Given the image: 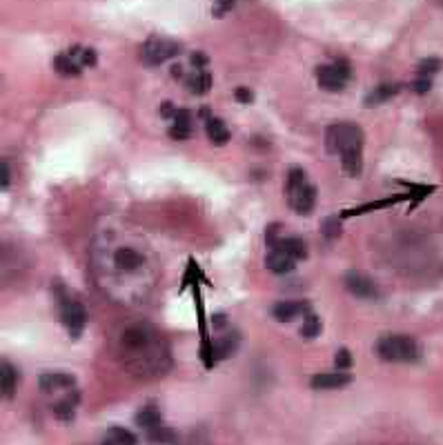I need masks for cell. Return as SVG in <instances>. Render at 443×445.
<instances>
[{"label":"cell","instance_id":"6da1fadb","mask_svg":"<svg viewBox=\"0 0 443 445\" xmlns=\"http://www.w3.org/2000/svg\"><path fill=\"white\" fill-rule=\"evenodd\" d=\"M121 356L129 374H134L138 378H156L172 368V356L165 348V343L156 336V332L141 348L121 352Z\"/></svg>","mask_w":443,"mask_h":445},{"label":"cell","instance_id":"7a4b0ae2","mask_svg":"<svg viewBox=\"0 0 443 445\" xmlns=\"http://www.w3.org/2000/svg\"><path fill=\"white\" fill-rule=\"evenodd\" d=\"M54 292H56V305H58V317H60V323L67 327V334L78 341L85 332V325H87V309L85 305L72 299V294L67 292L62 283H54Z\"/></svg>","mask_w":443,"mask_h":445},{"label":"cell","instance_id":"3957f363","mask_svg":"<svg viewBox=\"0 0 443 445\" xmlns=\"http://www.w3.org/2000/svg\"><path fill=\"white\" fill-rule=\"evenodd\" d=\"M376 354L388 363H415L421 358V348L412 336L390 334L376 341Z\"/></svg>","mask_w":443,"mask_h":445},{"label":"cell","instance_id":"277c9868","mask_svg":"<svg viewBox=\"0 0 443 445\" xmlns=\"http://www.w3.org/2000/svg\"><path fill=\"white\" fill-rule=\"evenodd\" d=\"M348 150H363V129L354 123H334L325 129V152L343 154Z\"/></svg>","mask_w":443,"mask_h":445},{"label":"cell","instance_id":"5b68a950","mask_svg":"<svg viewBox=\"0 0 443 445\" xmlns=\"http://www.w3.org/2000/svg\"><path fill=\"white\" fill-rule=\"evenodd\" d=\"M352 78V65L346 58H339L334 62L319 65L317 80L323 92H341Z\"/></svg>","mask_w":443,"mask_h":445},{"label":"cell","instance_id":"8992f818","mask_svg":"<svg viewBox=\"0 0 443 445\" xmlns=\"http://www.w3.org/2000/svg\"><path fill=\"white\" fill-rule=\"evenodd\" d=\"M180 54V45L178 43H172V40H165V38H150L145 45H143V62L150 65V67H156V65L165 62L174 56Z\"/></svg>","mask_w":443,"mask_h":445},{"label":"cell","instance_id":"52a82bcc","mask_svg":"<svg viewBox=\"0 0 443 445\" xmlns=\"http://www.w3.org/2000/svg\"><path fill=\"white\" fill-rule=\"evenodd\" d=\"M288 196V203L292 207V211H297L299 216H307V214L315 211V205H317V187L310 185L307 180L303 185H299L297 189H290L285 192Z\"/></svg>","mask_w":443,"mask_h":445},{"label":"cell","instance_id":"ba28073f","mask_svg":"<svg viewBox=\"0 0 443 445\" xmlns=\"http://www.w3.org/2000/svg\"><path fill=\"white\" fill-rule=\"evenodd\" d=\"M343 283H346L348 292L356 299H366V301H372V299H379V287L372 281L370 276L361 274V272H348L346 278H343Z\"/></svg>","mask_w":443,"mask_h":445},{"label":"cell","instance_id":"9c48e42d","mask_svg":"<svg viewBox=\"0 0 443 445\" xmlns=\"http://www.w3.org/2000/svg\"><path fill=\"white\" fill-rule=\"evenodd\" d=\"M310 303L307 301H278L272 305L270 309V314L274 321L278 323H292V321H297L299 317H303L305 312H310Z\"/></svg>","mask_w":443,"mask_h":445},{"label":"cell","instance_id":"30bf717a","mask_svg":"<svg viewBox=\"0 0 443 445\" xmlns=\"http://www.w3.org/2000/svg\"><path fill=\"white\" fill-rule=\"evenodd\" d=\"M241 345V334L236 329H227V332L219 339V341H212V354H214V363L219 361H225L229 356H234L236 350Z\"/></svg>","mask_w":443,"mask_h":445},{"label":"cell","instance_id":"8fae6325","mask_svg":"<svg viewBox=\"0 0 443 445\" xmlns=\"http://www.w3.org/2000/svg\"><path fill=\"white\" fill-rule=\"evenodd\" d=\"M352 383V374L348 372H327V374H315L310 378L312 390H341Z\"/></svg>","mask_w":443,"mask_h":445},{"label":"cell","instance_id":"7c38bea8","mask_svg":"<svg viewBox=\"0 0 443 445\" xmlns=\"http://www.w3.org/2000/svg\"><path fill=\"white\" fill-rule=\"evenodd\" d=\"M403 201H410V194H395V196H390V199H383V201L363 203V205L352 207V209H343V211H341V219L363 216V214H370V211H376V209H385V207H390V205H397V203H403Z\"/></svg>","mask_w":443,"mask_h":445},{"label":"cell","instance_id":"4fadbf2b","mask_svg":"<svg viewBox=\"0 0 443 445\" xmlns=\"http://www.w3.org/2000/svg\"><path fill=\"white\" fill-rule=\"evenodd\" d=\"M18 390V372L7 361H0V399H13Z\"/></svg>","mask_w":443,"mask_h":445},{"label":"cell","instance_id":"5bb4252c","mask_svg":"<svg viewBox=\"0 0 443 445\" xmlns=\"http://www.w3.org/2000/svg\"><path fill=\"white\" fill-rule=\"evenodd\" d=\"M40 383V390L52 394L56 390H74L76 385V378L72 374H65V372H47L38 378Z\"/></svg>","mask_w":443,"mask_h":445},{"label":"cell","instance_id":"9a60e30c","mask_svg":"<svg viewBox=\"0 0 443 445\" xmlns=\"http://www.w3.org/2000/svg\"><path fill=\"white\" fill-rule=\"evenodd\" d=\"M272 250H278L288 254L292 260H305L307 258V247L303 243V238L299 236H285V238H278L276 245L272 247Z\"/></svg>","mask_w":443,"mask_h":445},{"label":"cell","instance_id":"2e32d148","mask_svg":"<svg viewBox=\"0 0 443 445\" xmlns=\"http://www.w3.org/2000/svg\"><path fill=\"white\" fill-rule=\"evenodd\" d=\"M266 268L276 276H285V274L297 270V260H292L288 254L278 252V250H270V254L266 258Z\"/></svg>","mask_w":443,"mask_h":445},{"label":"cell","instance_id":"e0dca14e","mask_svg":"<svg viewBox=\"0 0 443 445\" xmlns=\"http://www.w3.org/2000/svg\"><path fill=\"white\" fill-rule=\"evenodd\" d=\"M170 138L174 141H187L192 136V119L187 109H176L174 119H172V127H170Z\"/></svg>","mask_w":443,"mask_h":445},{"label":"cell","instance_id":"ac0fdd59","mask_svg":"<svg viewBox=\"0 0 443 445\" xmlns=\"http://www.w3.org/2000/svg\"><path fill=\"white\" fill-rule=\"evenodd\" d=\"M401 92V85H392V82H383V85L374 87L366 98H363V105L366 107H379L388 101H392L397 94Z\"/></svg>","mask_w":443,"mask_h":445},{"label":"cell","instance_id":"d6986e66","mask_svg":"<svg viewBox=\"0 0 443 445\" xmlns=\"http://www.w3.org/2000/svg\"><path fill=\"white\" fill-rule=\"evenodd\" d=\"M114 260H116V268L121 272H136L143 265V256L136 250H132V247H121V250H116Z\"/></svg>","mask_w":443,"mask_h":445},{"label":"cell","instance_id":"ffe728a7","mask_svg":"<svg viewBox=\"0 0 443 445\" xmlns=\"http://www.w3.org/2000/svg\"><path fill=\"white\" fill-rule=\"evenodd\" d=\"M134 421H136L138 427H143L145 432H147V430H152V427L163 425V417H160L158 405H156V403H147L145 407H141V410L136 412Z\"/></svg>","mask_w":443,"mask_h":445},{"label":"cell","instance_id":"44dd1931","mask_svg":"<svg viewBox=\"0 0 443 445\" xmlns=\"http://www.w3.org/2000/svg\"><path fill=\"white\" fill-rule=\"evenodd\" d=\"M80 399H83V397H80V392H76V390H72L70 397L60 399V401L54 405V414H56V419L70 423V421L76 417V407H78Z\"/></svg>","mask_w":443,"mask_h":445},{"label":"cell","instance_id":"7402d4cb","mask_svg":"<svg viewBox=\"0 0 443 445\" xmlns=\"http://www.w3.org/2000/svg\"><path fill=\"white\" fill-rule=\"evenodd\" d=\"M192 283H203V285L212 287V281L205 276V272L199 268V263H196L194 258L187 260V268H185V274H183V283H180V287H178V294H183L187 287H192Z\"/></svg>","mask_w":443,"mask_h":445},{"label":"cell","instance_id":"603a6c76","mask_svg":"<svg viewBox=\"0 0 443 445\" xmlns=\"http://www.w3.org/2000/svg\"><path fill=\"white\" fill-rule=\"evenodd\" d=\"M341 156V165H343V172H346L348 176L356 178L361 174V170H363V150H348L339 154Z\"/></svg>","mask_w":443,"mask_h":445},{"label":"cell","instance_id":"cb8c5ba5","mask_svg":"<svg viewBox=\"0 0 443 445\" xmlns=\"http://www.w3.org/2000/svg\"><path fill=\"white\" fill-rule=\"evenodd\" d=\"M205 131H207V138L219 147L229 141V129L221 119H214V116L207 119L205 121Z\"/></svg>","mask_w":443,"mask_h":445},{"label":"cell","instance_id":"d4e9b609","mask_svg":"<svg viewBox=\"0 0 443 445\" xmlns=\"http://www.w3.org/2000/svg\"><path fill=\"white\" fill-rule=\"evenodd\" d=\"M54 70L60 74V76H80L83 74V67H80V62L74 60L67 52L65 54H58L54 58Z\"/></svg>","mask_w":443,"mask_h":445},{"label":"cell","instance_id":"484cf974","mask_svg":"<svg viewBox=\"0 0 443 445\" xmlns=\"http://www.w3.org/2000/svg\"><path fill=\"white\" fill-rule=\"evenodd\" d=\"M192 294H194V305H196V319H199V336L209 339L207 336V321H205V305H203V296H201V287L199 283H192Z\"/></svg>","mask_w":443,"mask_h":445},{"label":"cell","instance_id":"4316f807","mask_svg":"<svg viewBox=\"0 0 443 445\" xmlns=\"http://www.w3.org/2000/svg\"><path fill=\"white\" fill-rule=\"evenodd\" d=\"M187 87L192 94L203 96L212 89V74L209 72H196L194 76L187 78Z\"/></svg>","mask_w":443,"mask_h":445},{"label":"cell","instance_id":"83f0119b","mask_svg":"<svg viewBox=\"0 0 443 445\" xmlns=\"http://www.w3.org/2000/svg\"><path fill=\"white\" fill-rule=\"evenodd\" d=\"M321 329H323L321 319L312 309L305 312V314H303V325H301V336L303 339H317L321 334Z\"/></svg>","mask_w":443,"mask_h":445},{"label":"cell","instance_id":"f1b7e54d","mask_svg":"<svg viewBox=\"0 0 443 445\" xmlns=\"http://www.w3.org/2000/svg\"><path fill=\"white\" fill-rule=\"evenodd\" d=\"M147 441L150 443H165V445H170V443H176L178 441V434L174 432V430H170V427H163V425H158V427H152V430H147Z\"/></svg>","mask_w":443,"mask_h":445},{"label":"cell","instance_id":"f546056e","mask_svg":"<svg viewBox=\"0 0 443 445\" xmlns=\"http://www.w3.org/2000/svg\"><path fill=\"white\" fill-rule=\"evenodd\" d=\"M107 441L111 445H136V436L129 430H125V427H109Z\"/></svg>","mask_w":443,"mask_h":445},{"label":"cell","instance_id":"4dcf8cb0","mask_svg":"<svg viewBox=\"0 0 443 445\" xmlns=\"http://www.w3.org/2000/svg\"><path fill=\"white\" fill-rule=\"evenodd\" d=\"M341 232H343V227H341V221L339 219H332V216L323 219V223H321V234H323V238L337 241L341 236Z\"/></svg>","mask_w":443,"mask_h":445},{"label":"cell","instance_id":"1f68e13d","mask_svg":"<svg viewBox=\"0 0 443 445\" xmlns=\"http://www.w3.org/2000/svg\"><path fill=\"white\" fill-rule=\"evenodd\" d=\"M410 187V209H415L417 205H421V201L425 199V196H430L437 187L434 185H408Z\"/></svg>","mask_w":443,"mask_h":445},{"label":"cell","instance_id":"d6a6232c","mask_svg":"<svg viewBox=\"0 0 443 445\" xmlns=\"http://www.w3.org/2000/svg\"><path fill=\"white\" fill-rule=\"evenodd\" d=\"M303 183H305V172H303V167H290L288 180H285V192L297 189V187L303 185Z\"/></svg>","mask_w":443,"mask_h":445},{"label":"cell","instance_id":"836d02e7","mask_svg":"<svg viewBox=\"0 0 443 445\" xmlns=\"http://www.w3.org/2000/svg\"><path fill=\"white\" fill-rule=\"evenodd\" d=\"M352 363H354V358H352L350 350L341 348V350L337 352V356H334V366H337L341 372H346V370H350V368H352Z\"/></svg>","mask_w":443,"mask_h":445},{"label":"cell","instance_id":"e575fe53","mask_svg":"<svg viewBox=\"0 0 443 445\" xmlns=\"http://www.w3.org/2000/svg\"><path fill=\"white\" fill-rule=\"evenodd\" d=\"M439 70H441V60L439 58H425V60L419 62V76H432Z\"/></svg>","mask_w":443,"mask_h":445},{"label":"cell","instance_id":"d590c367","mask_svg":"<svg viewBox=\"0 0 443 445\" xmlns=\"http://www.w3.org/2000/svg\"><path fill=\"white\" fill-rule=\"evenodd\" d=\"M234 3L236 0H214V5H212V13H214V18H223L227 11H232Z\"/></svg>","mask_w":443,"mask_h":445},{"label":"cell","instance_id":"8d00e7d4","mask_svg":"<svg viewBox=\"0 0 443 445\" xmlns=\"http://www.w3.org/2000/svg\"><path fill=\"white\" fill-rule=\"evenodd\" d=\"M278 234H281V223H272V225L266 229V245L270 247V250H272V247L276 245Z\"/></svg>","mask_w":443,"mask_h":445},{"label":"cell","instance_id":"74e56055","mask_svg":"<svg viewBox=\"0 0 443 445\" xmlns=\"http://www.w3.org/2000/svg\"><path fill=\"white\" fill-rule=\"evenodd\" d=\"M11 185V170L7 160H0V189H7Z\"/></svg>","mask_w":443,"mask_h":445},{"label":"cell","instance_id":"f35d334b","mask_svg":"<svg viewBox=\"0 0 443 445\" xmlns=\"http://www.w3.org/2000/svg\"><path fill=\"white\" fill-rule=\"evenodd\" d=\"M78 62H80V67H94V65H96V52H94V49L83 47V52H80V56H78Z\"/></svg>","mask_w":443,"mask_h":445},{"label":"cell","instance_id":"ab89813d","mask_svg":"<svg viewBox=\"0 0 443 445\" xmlns=\"http://www.w3.org/2000/svg\"><path fill=\"white\" fill-rule=\"evenodd\" d=\"M415 92L417 94H428L430 92V87H432V76H417V80H415Z\"/></svg>","mask_w":443,"mask_h":445},{"label":"cell","instance_id":"60d3db41","mask_svg":"<svg viewBox=\"0 0 443 445\" xmlns=\"http://www.w3.org/2000/svg\"><path fill=\"white\" fill-rule=\"evenodd\" d=\"M234 98L239 103H243V105H250L254 101V92L248 89V87H236L234 89Z\"/></svg>","mask_w":443,"mask_h":445},{"label":"cell","instance_id":"b9f144b4","mask_svg":"<svg viewBox=\"0 0 443 445\" xmlns=\"http://www.w3.org/2000/svg\"><path fill=\"white\" fill-rule=\"evenodd\" d=\"M227 323H229V319H227L225 312H217V314L212 317V327L219 329V332H223V329L227 327Z\"/></svg>","mask_w":443,"mask_h":445},{"label":"cell","instance_id":"7bdbcfd3","mask_svg":"<svg viewBox=\"0 0 443 445\" xmlns=\"http://www.w3.org/2000/svg\"><path fill=\"white\" fill-rule=\"evenodd\" d=\"M190 62L194 65L196 70H201V72H203V67H207L209 58H207L205 54H201V52H194V54L190 56Z\"/></svg>","mask_w":443,"mask_h":445},{"label":"cell","instance_id":"ee69618b","mask_svg":"<svg viewBox=\"0 0 443 445\" xmlns=\"http://www.w3.org/2000/svg\"><path fill=\"white\" fill-rule=\"evenodd\" d=\"M174 114H176V107L172 105V101H165V103L160 105V116L163 119L170 121V119H174Z\"/></svg>","mask_w":443,"mask_h":445},{"label":"cell","instance_id":"f6af8a7d","mask_svg":"<svg viewBox=\"0 0 443 445\" xmlns=\"http://www.w3.org/2000/svg\"><path fill=\"white\" fill-rule=\"evenodd\" d=\"M172 76L174 78H180V76H183V67H180V65H174V67H172Z\"/></svg>","mask_w":443,"mask_h":445},{"label":"cell","instance_id":"bcb514c9","mask_svg":"<svg viewBox=\"0 0 443 445\" xmlns=\"http://www.w3.org/2000/svg\"><path fill=\"white\" fill-rule=\"evenodd\" d=\"M199 114H201V119H205V121H207V119H212V111H209V107H201V109H199Z\"/></svg>","mask_w":443,"mask_h":445},{"label":"cell","instance_id":"7dc6e473","mask_svg":"<svg viewBox=\"0 0 443 445\" xmlns=\"http://www.w3.org/2000/svg\"><path fill=\"white\" fill-rule=\"evenodd\" d=\"M103 445H111V443H109V441H105V443H103Z\"/></svg>","mask_w":443,"mask_h":445}]
</instances>
